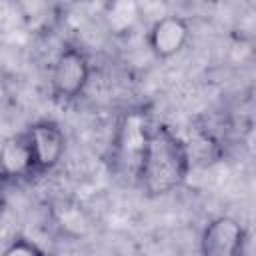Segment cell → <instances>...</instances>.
I'll use <instances>...</instances> for the list:
<instances>
[{
	"mask_svg": "<svg viewBox=\"0 0 256 256\" xmlns=\"http://www.w3.org/2000/svg\"><path fill=\"white\" fill-rule=\"evenodd\" d=\"M192 166L188 144L166 124L152 126L140 172V184L148 196H166L178 190Z\"/></svg>",
	"mask_w": 256,
	"mask_h": 256,
	"instance_id": "cell-1",
	"label": "cell"
},
{
	"mask_svg": "<svg viewBox=\"0 0 256 256\" xmlns=\"http://www.w3.org/2000/svg\"><path fill=\"white\" fill-rule=\"evenodd\" d=\"M150 130L152 124L144 110H132L120 120L110 150L112 168L120 176H126L134 182L140 180Z\"/></svg>",
	"mask_w": 256,
	"mask_h": 256,
	"instance_id": "cell-2",
	"label": "cell"
},
{
	"mask_svg": "<svg viewBox=\"0 0 256 256\" xmlns=\"http://www.w3.org/2000/svg\"><path fill=\"white\" fill-rule=\"evenodd\" d=\"M90 60L88 56L76 48L66 46L54 60L52 68V94L60 102L76 100L90 82Z\"/></svg>",
	"mask_w": 256,
	"mask_h": 256,
	"instance_id": "cell-3",
	"label": "cell"
},
{
	"mask_svg": "<svg viewBox=\"0 0 256 256\" xmlns=\"http://www.w3.org/2000/svg\"><path fill=\"white\" fill-rule=\"evenodd\" d=\"M26 136L32 148L36 174H46L54 170L64 152H66V136L54 120H38L26 128Z\"/></svg>",
	"mask_w": 256,
	"mask_h": 256,
	"instance_id": "cell-4",
	"label": "cell"
},
{
	"mask_svg": "<svg viewBox=\"0 0 256 256\" xmlns=\"http://www.w3.org/2000/svg\"><path fill=\"white\" fill-rule=\"evenodd\" d=\"M248 242L246 228L232 216L210 220L200 236V250L206 256H238Z\"/></svg>",
	"mask_w": 256,
	"mask_h": 256,
	"instance_id": "cell-5",
	"label": "cell"
},
{
	"mask_svg": "<svg viewBox=\"0 0 256 256\" xmlns=\"http://www.w3.org/2000/svg\"><path fill=\"white\" fill-rule=\"evenodd\" d=\"M190 38V24L182 16H162L158 18L146 36L150 52L158 60H168L176 56Z\"/></svg>",
	"mask_w": 256,
	"mask_h": 256,
	"instance_id": "cell-6",
	"label": "cell"
},
{
	"mask_svg": "<svg viewBox=\"0 0 256 256\" xmlns=\"http://www.w3.org/2000/svg\"><path fill=\"white\" fill-rule=\"evenodd\" d=\"M30 176H38L34 166V156L26 132H20L6 138L4 144L0 146V178L8 182V180H24Z\"/></svg>",
	"mask_w": 256,
	"mask_h": 256,
	"instance_id": "cell-7",
	"label": "cell"
},
{
	"mask_svg": "<svg viewBox=\"0 0 256 256\" xmlns=\"http://www.w3.org/2000/svg\"><path fill=\"white\" fill-rule=\"evenodd\" d=\"M14 6L26 30L32 34L52 32L64 14L52 0H14Z\"/></svg>",
	"mask_w": 256,
	"mask_h": 256,
	"instance_id": "cell-8",
	"label": "cell"
},
{
	"mask_svg": "<svg viewBox=\"0 0 256 256\" xmlns=\"http://www.w3.org/2000/svg\"><path fill=\"white\" fill-rule=\"evenodd\" d=\"M106 18L114 34H128L140 20V4L136 0H114Z\"/></svg>",
	"mask_w": 256,
	"mask_h": 256,
	"instance_id": "cell-9",
	"label": "cell"
},
{
	"mask_svg": "<svg viewBox=\"0 0 256 256\" xmlns=\"http://www.w3.org/2000/svg\"><path fill=\"white\" fill-rule=\"evenodd\" d=\"M2 254H6V256H18V254H24V256H40V254H44V250L36 244V242H32V240H28L26 236H14L12 240H10V244L2 250Z\"/></svg>",
	"mask_w": 256,
	"mask_h": 256,
	"instance_id": "cell-10",
	"label": "cell"
},
{
	"mask_svg": "<svg viewBox=\"0 0 256 256\" xmlns=\"http://www.w3.org/2000/svg\"><path fill=\"white\" fill-rule=\"evenodd\" d=\"M52 2H54V4H56V6H58L62 12H64V10H66V8H70V6H72L76 0H52Z\"/></svg>",
	"mask_w": 256,
	"mask_h": 256,
	"instance_id": "cell-11",
	"label": "cell"
},
{
	"mask_svg": "<svg viewBox=\"0 0 256 256\" xmlns=\"http://www.w3.org/2000/svg\"><path fill=\"white\" fill-rule=\"evenodd\" d=\"M2 178H0V216H2V212H4V208H6V198H4V192H2Z\"/></svg>",
	"mask_w": 256,
	"mask_h": 256,
	"instance_id": "cell-12",
	"label": "cell"
}]
</instances>
